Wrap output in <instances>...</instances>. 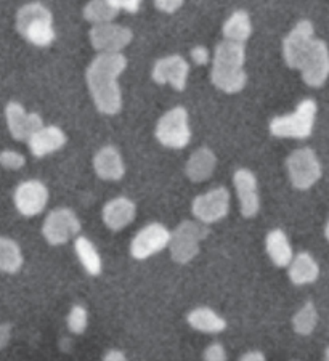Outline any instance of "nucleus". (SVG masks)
I'll return each mask as SVG.
<instances>
[{"label":"nucleus","mask_w":329,"mask_h":361,"mask_svg":"<svg viewBox=\"0 0 329 361\" xmlns=\"http://www.w3.org/2000/svg\"><path fill=\"white\" fill-rule=\"evenodd\" d=\"M126 66L127 60L122 54H100L87 68V85L100 113L114 116L121 111L122 93L117 79Z\"/></svg>","instance_id":"obj_1"},{"label":"nucleus","mask_w":329,"mask_h":361,"mask_svg":"<svg viewBox=\"0 0 329 361\" xmlns=\"http://www.w3.org/2000/svg\"><path fill=\"white\" fill-rule=\"evenodd\" d=\"M244 58L243 44L223 40L215 47L210 80L217 89L227 93H237L244 89L246 80H248V75L243 69Z\"/></svg>","instance_id":"obj_2"},{"label":"nucleus","mask_w":329,"mask_h":361,"mask_svg":"<svg viewBox=\"0 0 329 361\" xmlns=\"http://www.w3.org/2000/svg\"><path fill=\"white\" fill-rule=\"evenodd\" d=\"M16 27L28 42L37 47H49L55 40L50 10L39 2L28 4L20 8L16 15Z\"/></svg>","instance_id":"obj_3"},{"label":"nucleus","mask_w":329,"mask_h":361,"mask_svg":"<svg viewBox=\"0 0 329 361\" xmlns=\"http://www.w3.org/2000/svg\"><path fill=\"white\" fill-rule=\"evenodd\" d=\"M316 116V103L304 100L292 114L278 116L270 122V133L278 138L304 140L311 135Z\"/></svg>","instance_id":"obj_4"},{"label":"nucleus","mask_w":329,"mask_h":361,"mask_svg":"<svg viewBox=\"0 0 329 361\" xmlns=\"http://www.w3.org/2000/svg\"><path fill=\"white\" fill-rule=\"evenodd\" d=\"M208 228L201 222H181L177 228L170 231V241H169V250L170 257L175 264L185 265L196 257L199 252V243H201L205 235H208Z\"/></svg>","instance_id":"obj_5"},{"label":"nucleus","mask_w":329,"mask_h":361,"mask_svg":"<svg viewBox=\"0 0 329 361\" xmlns=\"http://www.w3.org/2000/svg\"><path fill=\"white\" fill-rule=\"evenodd\" d=\"M156 138L162 147L181 149L191 140L190 124H188V113L185 108L177 106L169 109L156 126Z\"/></svg>","instance_id":"obj_6"},{"label":"nucleus","mask_w":329,"mask_h":361,"mask_svg":"<svg viewBox=\"0 0 329 361\" xmlns=\"http://www.w3.org/2000/svg\"><path fill=\"white\" fill-rule=\"evenodd\" d=\"M287 173L294 188L309 190L321 178V164L315 151L301 148L292 151L286 161Z\"/></svg>","instance_id":"obj_7"},{"label":"nucleus","mask_w":329,"mask_h":361,"mask_svg":"<svg viewBox=\"0 0 329 361\" xmlns=\"http://www.w3.org/2000/svg\"><path fill=\"white\" fill-rule=\"evenodd\" d=\"M80 233V222L71 209L58 207L47 215L42 225V235L52 246H61L78 238Z\"/></svg>","instance_id":"obj_8"},{"label":"nucleus","mask_w":329,"mask_h":361,"mask_svg":"<svg viewBox=\"0 0 329 361\" xmlns=\"http://www.w3.org/2000/svg\"><path fill=\"white\" fill-rule=\"evenodd\" d=\"M228 211H230V193L223 186L196 196L191 204L193 215L198 222L204 225L220 222L222 219L227 217Z\"/></svg>","instance_id":"obj_9"},{"label":"nucleus","mask_w":329,"mask_h":361,"mask_svg":"<svg viewBox=\"0 0 329 361\" xmlns=\"http://www.w3.org/2000/svg\"><path fill=\"white\" fill-rule=\"evenodd\" d=\"M170 231L162 224H148L133 236L131 255L137 260L150 259L169 246Z\"/></svg>","instance_id":"obj_10"},{"label":"nucleus","mask_w":329,"mask_h":361,"mask_svg":"<svg viewBox=\"0 0 329 361\" xmlns=\"http://www.w3.org/2000/svg\"><path fill=\"white\" fill-rule=\"evenodd\" d=\"M133 34L128 27L103 23L90 29V42L100 54H121L132 42Z\"/></svg>","instance_id":"obj_11"},{"label":"nucleus","mask_w":329,"mask_h":361,"mask_svg":"<svg viewBox=\"0 0 329 361\" xmlns=\"http://www.w3.org/2000/svg\"><path fill=\"white\" fill-rule=\"evenodd\" d=\"M313 26L310 21L297 23L296 27L287 34L283 44L286 65L294 69H301L307 58L310 47L313 44Z\"/></svg>","instance_id":"obj_12"},{"label":"nucleus","mask_w":329,"mask_h":361,"mask_svg":"<svg viewBox=\"0 0 329 361\" xmlns=\"http://www.w3.org/2000/svg\"><path fill=\"white\" fill-rule=\"evenodd\" d=\"M13 201L21 215L34 217V215H39L47 207L49 190L39 180H26V182L16 186Z\"/></svg>","instance_id":"obj_13"},{"label":"nucleus","mask_w":329,"mask_h":361,"mask_svg":"<svg viewBox=\"0 0 329 361\" xmlns=\"http://www.w3.org/2000/svg\"><path fill=\"white\" fill-rule=\"evenodd\" d=\"M5 118L11 137L18 142H28L32 133L44 126L42 118L37 113H28L20 103L10 102L5 108Z\"/></svg>","instance_id":"obj_14"},{"label":"nucleus","mask_w":329,"mask_h":361,"mask_svg":"<svg viewBox=\"0 0 329 361\" xmlns=\"http://www.w3.org/2000/svg\"><path fill=\"white\" fill-rule=\"evenodd\" d=\"M302 79L310 87H321L329 75V50L323 40H313L301 68Z\"/></svg>","instance_id":"obj_15"},{"label":"nucleus","mask_w":329,"mask_h":361,"mask_svg":"<svg viewBox=\"0 0 329 361\" xmlns=\"http://www.w3.org/2000/svg\"><path fill=\"white\" fill-rule=\"evenodd\" d=\"M233 185L237 190L241 214L246 219L256 217L261 211V197H258L257 178L249 169H238L233 176Z\"/></svg>","instance_id":"obj_16"},{"label":"nucleus","mask_w":329,"mask_h":361,"mask_svg":"<svg viewBox=\"0 0 329 361\" xmlns=\"http://www.w3.org/2000/svg\"><path fill=\"white\" fill-rule=\"evenodd\" d=\"M188 73H190V65L185 58L180 55H170L156 61L151 75L157 84H170L175 90H184Z\"/></svg>","instance_id":"obj_17"},{"label":"nucleus","mask_w":329,"mask_h":361,"mask_svg":"<svg viewBox=\"0 0 329 361\" xmlns=\"http://www.w3.org/2000/svg\"><path fill=\"white\" fill-rule=\"evenodd\" d=\"M66 143V133L56 126H42L28 140L29 149L36 158H44L61 149Z\"/></svg>","instance_id":"obj_18"},{"label":"nucleus","mask_w":329,"mask_h":361,"mask_svg":"<svg viewBox=\"0 0 329 361\" xmlns=\"http://www.w3.org/2000/svg\"><path fill=\"white\" fill-rule=\"evenodd\" d=\"M103 222L109 230L119 231L133 222L137 215V206L128 197L119 196L108 201L103 207Z\"/></svg>","instance_id":"obj_19"},{"label":"nucleus","mask_w":329,"mask_h":361,"mask_svg":"<svg viewBox=\"0 0 329 361\" xmlns=\"http://www.w3.org/2000/svg\"><path fill=\"white\" fill-rule=\"evenodd\" d=\"M93 169L100 178L108 182H117L126 173L124 161L114 147H104L98 151L93 158Z\"/></svg>","instance_id":"obj_20"},{"label":"nucleus","mask_w":329,"mask_h":361,"mask_svg":"<svg viewBox=\"0 0 329 361\" xmlns=\"http://www.w3.org/2000/svg\"><path fill=\"white\" fill-rule=\"evenodd\" d=\"M287 276L296 286H305V284L315 283L320 276V265L311 254L299 252L294 255L291 264L287 265Z\"/></svg>","instance_id":"obj_21"},{"label":"nucleus","mask_w":329,"mask_h":361,"mask_svg":"<svg viewBox=\"0 0 329 361\" xmlns=\"http://www.w3.org/2000/svg\"><path fill=\"white\" fill-rule=\"evenodd\" d=\"M186 322L195 331L204 334H219L227 329L225 318L209 307H198L186 315Z\"/></svg>","instance_id":"obj_22"},{"label":"nucleus","mask_w":329,"mask_h":361,"mask_svg":"<svg viewBox=\"0 0 329 361\" xmlns=\"http://www.w3.org/2000/svg\"><path fill=\"white\" fill-rule=\"evenodd\" d=\"M217 166V158L213 153V149L209 148H199L195 153L190 156V159L186 162V177L191 182H204V180L210 178Z\"/></svg>","instance_id":"obj_23"},{"label":"nucleus","mask_w":329,"mask_h":361,"mask_svg":"<svg viewBox=\"0 0 329 361\" xmlns=\"http://www.w3.org/2000/svg\"><path fill=\"white\" fill-rule=\"evenodd\" d=\"M265 249L273 265L280 267V269H287V265L291 264L294 257V252L291 243L283 230L276 228L268 233L265 238Z\"/></svg>","instance_id":"obj_24"},{"label":"nucleus","mask_w":329,"mask_h":361,"mask_svg":"<svg viewBox=\"0 0 329 361\" xmlns=\"http://www.w3.org/2000/svg\"><path fill=\"white\" fill-rule=\"evenodd\" d=\"M74 250L80 262V265L84 267V270L89 273L90 276L102 275V271H103L102 255H100L97 246L89 240V238H85V236L76 238Z\"/></svg>","instance_id":"obj_25"},{"label":"nucleus","mask_w":329,"mask_h":361,"mask_svg":"<svg viewBox=\"0 0 329 361\" xmlns=\"http://www.w3.org/2000/svg\"><path fill=\"white\" fill-rule=\"evenodd\" d=\"M251 32V18L244 10L234 11L230 18L225 21V25H223V36H225V40H232V42H246L249 39Z\"/></svg>","instance_id":"obj_26"},{"label":"nucleus","mask_w":329,"mask_h":361,"mask_svg":"<svg viewBox=\"0 0 329 361\" xmlns=\"http://www.w3.org/2000/svg\"><path fill=\"white\" fill-rule=\"evenodd\" d=\"M25 264V257L18 246V243L10 238H0V271L18 273Z\"/></svg>","instance_id":"obj_27"},{"label":"nucleus","mask_w":329,"mask_h":361,"mask_svg":"<svg viewBox=\"0 0 329 361\" xmlns=\"http://www.w3.org/2000/svg\"><path fill=\"white\" fill-rule=\"evenodd\" d=\"M318 324V310L313 302H305L292 317V329L299 336H310Z\"/></svg>","instance_id":"obj_28"},{"label":"nucleus","mask_w":329,"mask_h":361,"mask_svg":"<svg viewBox=\"0 0 329 361\" xmlns=\"http://www.w3.org/2000/svg\"><path fill=\"white\" fill-rule=\"evenodd\" d=\"M119 10L114 8L108 0H90L84 8V18L95 25H103V23L113 21Z\"/></svg>","instance_id":"obj_29"},{"label":"nucleus","mask_w":329,"mask_h":361,"mask_svg":"<svg viewBox=\"0 0 329 361\" xmlns=\"http://www.w3.org/2000/svg\"><path fill=\"white\" fill-rule=\"evenodd\" d=\"M68 329L73 334H84L87 326H89V313L82 305H73L66 318Z\"/></svg>","instance_id":"obj_30"},{"label":"nucleus","mask_w":329,"mask_h":361,"mask_svg":"<svg viewBox=\"0 0 329 361\" xmlns=\"http://www.w3.org/2000/svg\"><path fill=\"white\" fill-rule=\"evenodd\" d=\"M0 164L5 169H10V171H18V169L26 164V159L18 151L5 149L0 153Z\"/></svg>","instance_id":"obj_31"},{"label":"nucleus","mask_w":329,"mask_h":361,"mask_svg":"<svg viewBox=\"0 0 329 361\" xmlns=\"http://www.w3.org/2000/svg\"><path fill=\"white\" fill-rule=\"evenodd\" d=\"M204 361H227V350L220 342H213L203 353Z\"/></svg>","instance_id":"obj_32"},{"label":"nucleus","mask_w":329,"mask_h":361,"mask_svg":"<svg viewBox=\"0 0 329 361\" xmlns=\"http://www.w3.org/2000/svg\"><path fill=\"white\" fill-rule=\"evenodd\" d=\"M108 2L113 5L117 10H126L128 13H135L138 11L140 5H142V0H108Z\"/></svg>","instance_id":"obj_33"},{"label":"nucleus","mask_w":329,"mask_h":361,"mask_svg":"<svg viewBox=\"0 0 329 361\" xmlns=\"http://www.w3.org/2000/svg\"><path fill=\"white\" fill-rule=\"evenodd\" d=\"M155 4L164 13H174L181 7L184 0H155Z\"/></svg>","instance_id":"obj_34"},{"label":"nucleus","mask_w":329,"mask_h":361,"mask_svg":"<svg viewBox=\"0 0 329 361\" xmlns=\"http://www.w3.org/2000/svg\"><path fill=\"white\" fill-rule=\"evenodd\" d=\"M193 61H196V65H205L209 61V51L204 49V47H196L191 51Z\"/></svg>","instance_id":"obj_35"},{"label":"nucleus","mask_w":329,"mask_h":361,"mask_svg":"<svg viewBox=\"0 0 329 361\" xmlns=\"http://www.w3.org/2000/svg\"><path fill=\"white\" fill-rule=\"evenodd\" d=\"M103 361H127V357L124 355V352L113 348V350H108L104 353Z\"/></svg>","instance_id":"obj_36"},{"label":"nucleus","mask_w":329,"mask_h":361,"mask_svg":"<svg viewBox=\"0 0 329 361\" xmlns=\"http://www.w3.org/2000/svg\"><path fill=\"white\" fill-rule=\"evenodd\" d=\"M239 361H267V358H265V355H263L262 352L249 350V352H246L243 357L239 358Z\"/></svg>","instance_id":"obj_37"},{"label":"nucleus","mask_w":329,"mask_h":361,"mask_svg":"<svg viewBox=\"0 0 329 361\" xmlns=\"http://www.w3.org/2000/svg\"><path fill=\"white\" fill-rule=\"evenodd\" d=\"M11 336V328L8 324H2L0 326V347L7 345Z\"/></svg>","instance_id":"obj_38"},{"label":"nucleus","mask_w":329,"mask_h":361,"mask_svg":"<svg viewBox=\"0 0 329 361\" xmlns=\"http://www.w3.org/2000/svg\"><path fill=\"white\" fill-rule=\"evenodd\" d=\"M325 235H326V238H328V241H329V222L326 224V228H325Z\"/></svg>","instance_id":"obj_39"},{"label":"nucleus","mask_w":329,"mask_h":361,"mask_svg":"<svg viewBox=\"0 0 329 361\" xmlns=\"http://www.w3.org/2000/svg\"><path fill=\"white\" fill-rule=\"evenodd\" d=\"M325 361H329V347L326 348V352H325Z\"/></svg>","instance_id":"obj_40"}]
</instances>
